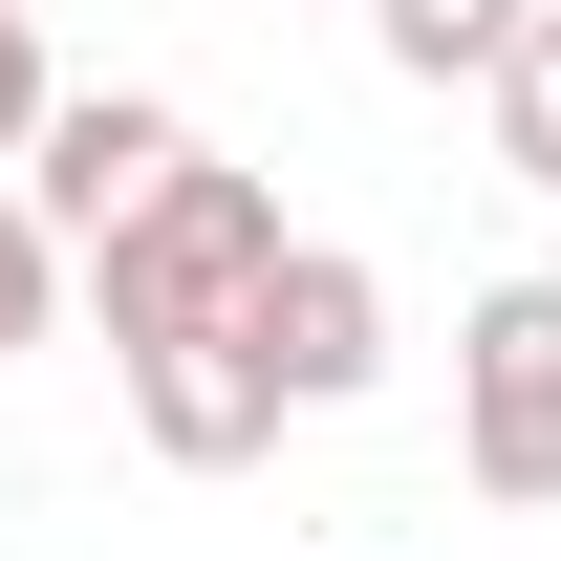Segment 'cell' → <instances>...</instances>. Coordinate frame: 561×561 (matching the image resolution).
<instances>
[{"instance_id": "obj_1", "label": "cell", "mask_w": 561, "mask_h": 561, "mask_svg": "<svg viewBox=\"0 0 561 561\" xmlns=\"http://www.w3.org/2000/svg\"><path fill=\"white\" fill-rule=\"evenodd\" d=\"M280 260V195L260 173H216V151H173L108 238H87V302H108V346H173V324H238V280Z\"/></svg>"}, {"instance_id": "obj_2", "label": "cell", "mask_w": 561, "mask_h": 561, "mask_svg": "<svg viewBox=\"0 0 561 561\" xmlns=\"http://www.w3.org/2000/svg\"><path fill=\"white\" fill-rule=\"evenodd\" d=\"M454 476L496 518H561V280H476V324H454Z\"/></svg>"}, {"instance_id": "obj_3", "label": "cell", "mask_w": 561, "mask_h": 561, "mask_svg": "<svg viewBox=\"0 0 561 561\" xmlns=\"http://www.w3.org/2000/svg\"><path fill=\"white\" fill-rule=\"evenodd\" d=\"M238 367H260L280 411H367V389H389V280H367L346 238H280V260L238 280Z\"/></svg>"}, {"instance_id": "obj_4", "label": "cell", "mask_w": 561, "mask_h": 561, "mask_svg": "<svg viewBox=\"0 0 561 561\" xmlns=\"http://www.w3.org/2000/svg\"><path fill=\"white\" fill-rule=\"evenodd\" d=\"M173 151H195V130H173L151 87H44V130H22V216H44V238L87 260V238H108V216H130Z\"/></svg>"}, {"instance_id": "obj_5", "label": "cell", "mask_w": 561, "mask_h": 561, "mask_svg": "<svg viewBox=\"0 0 561 561\" xmlns=\"http://www.w3.org/2000/svg\"><path fill=\"white\" fill-rule=\"evenodd\" d=\"M130 367V432L173 454V476H238V454H280V389L238 367V324H173V346H108Z\"/></svg>"}, {"instance_id": "obj_6", "label": "cell", "mask_w": 561, "mask_h": 561, "mask_svg": "<svg viewBox=\"0 0 561 561\" xmlns=\"http://www.w3.org/2000/svg\"><path fill=\"white\" fill-rule=\"evenodd\" d=\"M476 108H496V173H518V195H561V0L476 66Z\"/></svg>"}, {"instance_id": "obj_7", "label": "cell", "mask_w": 561, "mask_h": 561, "mask_svg": "<svg viewBox=\"0 0 561 561\" xmlns=\"http://www.w3.org/2000/svg\"><path fill=\"white\" fill-rule=\"evenodd\" d=\"M518 22H540V0H367V44H389L411 87H476L496 44H518Z\"/></svg>"}, {"instance_id": "obj_8", "label": "cell", "mask_w": 561, "mask_h": 561, "mask_svg": "<svg viewBox=\"0 0 561 561\" xmlns=\"http://www.w3.org/2000/svg\"><path fill=\"white\" fill-rule=\"evenodd\" d=\"M44 324H66V238H44V216H22V173H0V367L44 346Z\"/></svg>"}, {"instance_id": "obj_9", "label": "cell", "mask_w": 561, "mask_h": 561, "mask_svg": "<svg viewBox=\"0 0 561 561\" xmlns=\"http://www.w3.org/2000/svg\"><path fill=\"white\" fill-rule=\"evenodd\" d=\"M22 130H44V22L0 0V173H22Z\"/></svg>"}]
</instances>
